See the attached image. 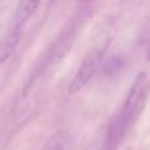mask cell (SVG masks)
I'll use <instances>...</instances> for the list:
<instances>
[{
  "instance_id": "6da1fadb",
  "label": "cell",
  "mask_w": 150,
  "mask_h": 150,
  "mask_svg": "<svg viewBox=\"0 0 150 150\" xmlns=\"http://www.w3.org/2000/svg\"><path fill=\"white\" fill-rule=\"evenodd\" d=\"M103 59V52L101 50H91L86 58L82 61L76 74L74 75L73 80L69 86V93H76L87 84L93 76V74L98 71L99 66Z\"/></svg>"
},
{
  "instance_id": "3957f363",
  "label": "cell",
  "mask_w": 150,
  "mask_h": 150,
  "mask_svg": "<svg viewBox=\"0 0 150 150\" xmlns=\"http://www.w3.org/2000/svg\"><path fill=\"white\" fill-rule=\"evenodd\" d=\"M42 0H18L16 9L13 12L12 17V26L23 28V25L32 17L34 12L37 11L38 5Z\"/></svg>"
},
{
  "instance_id": "7a4b0ae2",
  "label": "cell",
  "mask_w": 150,
  "mask_h": 150,
  "mask_svg": "<svg viewBox=\"0 0 150 150\" xmlns=\"http://www.w3.org/2000/svg\"><path fill=\"white\" fill-rule=\"evenodd\" d=\"M21 33H23L21 28L11 26L7 33L0 38V63H4L13 54L20 42Z\"/></svg>"
},
{
  "instance_id": "277c9868",
  "label": "cell",
  "mask_w": 150,
  "mask_h": 150,
  "mask_svg": "<svg viewBox=\"0 0 150 150\" xmlns=\"http://www.w3.org/2000/svg\"><path fill=\"white\" fill-rule=\"evenodd\" d=\"M66 146V133L59 130L54 133L52 137L47 140L42 150H65Z\"/></svg>"
}]
</instances>
